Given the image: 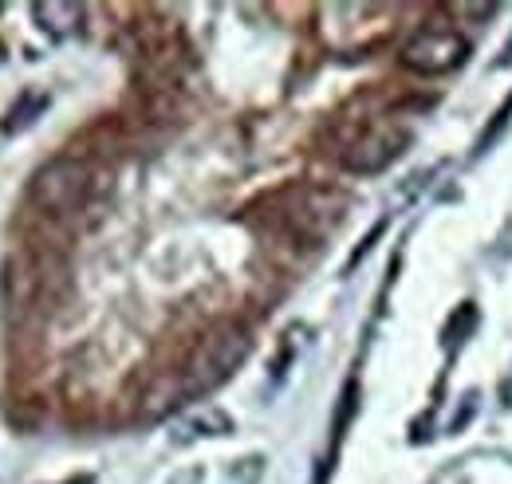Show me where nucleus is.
<instances>
[{"label": "nucleus", "mask_w": 512, "mask_h": 484, "mask_svg": "<svg viewBox=\"0 0 512 484\" xmlns=\"http://www.w3.org/2000/svg\"><path fill=\"white\" fill-rule=\"evenodd\" d=\"M402 142H406L402 130H371L343 150V166L351 174H379L402 154Z\"/></svg>", "instance_id": "4"}, {"label": "nucleus", "mask_w": 512, "mask_h": 484, "mask_svg": "<svg viewBox=\"0 0 512 484\" xmlns=\"http://www.w3.org/2000/svg\"><path fill=\"white\" fill-rule=\"evenodd\" d=\"M249 351H253V339H249L245 327H237V323L213 327L193 347L190 363L182 370V398H197V394H209L213 386H221L237 366L249 359Z\"/></svg>", "instance_id": "1"}, {"label": "nucleus", "mask_w": 512, "mask_h": 484, "mask_svg": "<svg viewBox=\"0 0 512 484\" xmlns=\"http://www.w3.org/2000/svg\"><path fill=\"white\" fill-rule=\"evenodd\" d=\"M465 56H469V44L453 28H422L402 48V63L410 71H422V75H446L453 67H461Z\"/></svg>", "instance_id": "3"}, {"label": "nucleus", "mask_w": 512, "mask_h": 484, "mask_svg": "<svg viewBox=\"0 0 512 484\" xmlns=\"http://www.w3.org/2000/svg\"><path fill=\"white\" fill-rule=\"evenodd\" d=\"M91 193V170L79 158H52L44 162L32 185H28V201L44 213V217H71L75 209H83Z\"/></svg>", "instance_id": "2"}, {"label": "nucleus", "mask_w": 512, "mask_h": 484, "mask_svg": "<svg viewBox=\"0 0 512 484\" xmlns=\"http://www.w3.org/2000/svg\"><path fill=\"white\" fill-rule=\"evenodd\" d=\"M32 16L40 20V28H44L48 36L64 40L67 32H75V24H79L83 8H79V4H60V0H48V4H36V8H32Z\"/></svg>", "instance_id": "5"}, {"label": "nucleus", "mask_w": 512, "mask_h": 484, "mask_svg": "<svg viewBox=\"0 0 512 484\" xmlns=\"http://www.w3.org/2000/svg\"><path fill=\"white\" fill-rule=\"evenodd\" d=\"M44 107H48V95H24V103L8 115V130H24V126L32 122V115L44 111Z\"/></svg>", "instance_id": "6"}]
</instances>
